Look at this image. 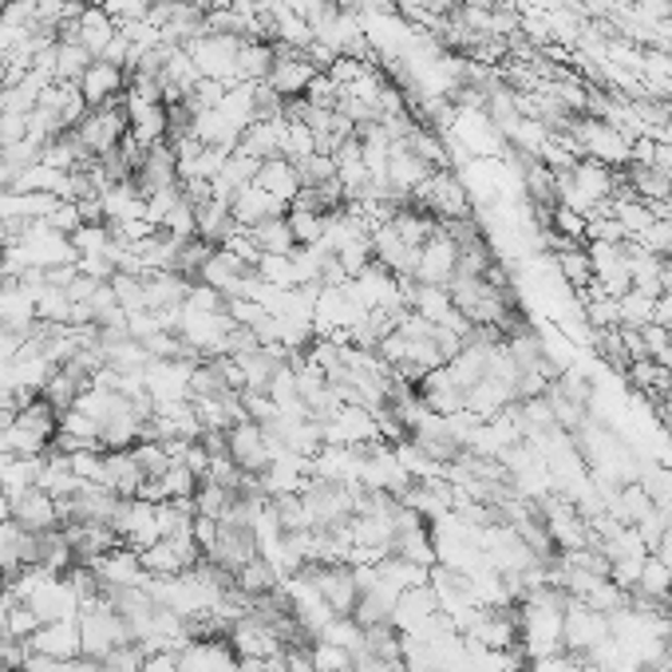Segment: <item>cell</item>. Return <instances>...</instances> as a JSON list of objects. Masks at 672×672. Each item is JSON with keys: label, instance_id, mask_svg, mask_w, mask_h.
<instances>
[{"label": "cell", "instance_id": "19", "mask_svg": "<svg viewBox=\"0 0 672 672\" xmlns=\"http://www.w3.org/2000/svg\"><path fill=\"white\" fill-rule=\"evenodd\" d=\"M143 483H146V475H143V467L134 463L131 447H127V451H104V486L107 491H115V495H123V498H139Z\"/></svg>", "mask_w": 672, "mask_h": 672}, {"label": "cell", "instance_id": "38", "mask_svg": "<svg viewBox=\"0 0 672 672\" xmlns=\"http://www.w3.org/2000/svg\"><path fill=\"white\" fill-rule=\"evenodd\" d=\"M44 222H48V226H52L56 234L72 238L75 229L83 226V214H80V207H75V202H60V198H56V207L48 210V217H44Z\"/></svg>", "mask_w": 672, "mask_h": 672}, {"label": "cell", "instance_id": "30", "mask_svg": "<svg viewBox=\"0 0 672 672\" xmlns=\"http://www.w3.org/2000/svg\"><path fill=\"white\" fill-rule=\"evenodd\" d=\"M234 495L238 491H229V486H217L210 483V479H202V486L194 491V510L207 518H222L229 510V503H234Z\"/></svg>", "mask_w": 672, "mask_h": 672}, {"label": "cell", "instance_id": "44", "mask_svg": "<svg viewBox=\"0 0 672 672\" xmlns=\"http://www.w3.org/2000/svg\"><path fill=\"white\" fill-rule=\"evenodd\" d=\"M4 87H9V60L0 56V92H4Z\"/></svg>", "mask_w": 672, "mask_h": 672}, {"label": "cell", "instance_id": "1", "mask_svg": "<svg viewBox=\"0 0 672 672\" xmlns=\"http://www.w3.org/2000/svg\"><path fill=\"white\" fill-rule=\"evenodd\" d=\"M75 621H80V652H83V657H95V661H104V657H111L115 649L134 645V637H131V629H127L123 613L115 610L104 593H99L95 601H87Z\"/></svg>", "mask_w": 672, "mask_h": 672}, {"label": "cell", "instance_id": "47", "mask_svg": "<svg viewBox=\"0 0 672 672\" xmlns=\"http://www.w3.org/2000/svg\"><path fill=\"white\" fill-rule=\"evenodd\" d=\"M241 4H249V9H266L269 0H241Z\"/></svg>", "mask_w": 672, "mask_h": 672}, {"label": "cell", "instance_id": "4", "mask_svg": "<svg viewBox=\"0 0 672 672\" xmlns=\"http://www.w3.org/2000/svg\"><path fill=\"white\" fill-rule=\"evenodd\" d=\"M610 637V613L593 610L586 601H566V625H562V641L569 652H578L581 661Z\"/></svg>", "mask_w": 672, "mask_h": 672}, {"label": "cell", "instance_id": "23", "mask_svg": "<svg viewBox=\"0 0 672 672\" xmlns=\"http://www.w3.org/2000/svg\"><path fill=\"white\" fill-rule=\"evenodd\" d=\"M273 56H278V44L269 40H246L238 52V68H234V80L238 83H261L273 72Z\"/></svg>", "mask_w": 672, "mask_h": 672}, {"label": "cell", "instance_id": "34", "mask_svg": "<svg viewBox=\"0 0 672 672\" xmlns=\"http://www.w3.org/2000/svg\"><path fill=\"white\" fill-rule=\"evenodd\" d=\"M332 258L341 261V269L349 273V278H356V273H364V269L373 266V238H352L349 246H341Z\"/></svg>", "mask_w": 672, "mask_h": 672}, {"label": "cell", "instance_id": "35", "mask_svg": "<svg viewBox=\"0 0 672 672\" xmlns=\"http://www.w3.org/2000/svg\"><path fill=\"white\" fill-rule=\"evenodd\" d=\"M313 669L317 672H356L352 669V652L332 641H313Z\"/></svg>", "mask_w": 672, "mask_h": 672}, {"label": "cell", "instance_id": "15", "mask_svg": "<svg viewBox=\"0 0 672 672\" xmlns=\"http://www.w3.org/2000/svg\"><path fill=\"white\" fill-rule=\"evenodd\" d=\"M12 518H16L24 530H32V534H48V530L60 527V503H56V495H48L40 486H32L21 498H12Z\"/></svg>", "mask_w": 672, "mask_h": 672}, {"label": "cell", "instance_id": "6", "mask_svg": "<svg viewBox=\"0 0 672 672\" xmlns=\"http://www.w3.org/2000/svg\"><path fill=\"white\" fill-rule=\"evenodd\" d=\"M127 111L123 104H111V107H92V111L83 115V123L75 127V134H80V143L92 151L95 158L107 155V151H115V146L127 139Z\"/></svg>", "mask_w": 672, "mask_h": 672}, {"label": "cell", "instance_id": "31", "mask_svg": "<svg viewBox=\"0 0 672 672\" xmlns=\"http://www.w3.org/2000/svg\"><path fill=\"white\" fill-rule=\"evenodd\" d=\"M637 246L645 249V254H652V258H672V217H664V214H657L652 217V226L645 229L641 238H633Z\"/></svg>", "mask_w": 672, "mask_h": 672}, {"label": "cell", "instance_id": "13", "mask_svg": "<svg viewBox=\"0 0 672 672\" xmlns=\"http://www.w3.org/2000/svg\"><path fill=\"white\" fill-rule=\"evenodd\" d=\"M456 266H459V241H451L439 229L432 241H424L420 249V266H415V278L420 285H447V281L456 278Z\"/></svg>", "mask_w": 672, "mask_h": 672}, {"label": "cell", "instance_id": "12", "mask_svg": "<svg viewBox=\"0 0 672 672\" xmlns=\"http://www.w3.org/2000/svg\"><path fill=\"white\" fill-rule=\"evenodd\" d=\"M131 182L139 187V194H155V190H166V187H182L178 182V158H175V146L170 143H155L146 146L143 163L139 170L131 175Z\"/></svg>", "mask_w": 672, "mask_h": 672}, {"label": "cell", "instance_id": "43", "mask_svg": "<svg viewBox=\"0 0 672 672\" xmlns=\"http://www.w3.org/2000/svg\"><path fill=\"white\" fill-rule=\"evenodd\" d=\"M4 518H12V503H9V495H4V486H0V522Z\"/></svg>", "mask_w": 672, "mask_h": 672}, {"label": "cell", "instance_id": "26", "mask_svg": "<svg viewBox=\"0 0 672 672\" xmlns=\"http://www.w3.org/2000/svg\"><path fill=\"white\" fill-rule=\"evenodd\" d=\"M258 278L273 290H297V266H293V254H261L258 258Z\"/></svg>", "mask_w": 672, "mask_h": 672}, {"label": "cell", "instance_id": "25", "mask_svg": "<svg viewBox=\"0 0 672 672\" xmlns=\"http://www.w3.org/2000/svg\"><path fill=\"white\" fill-rule=\"evenodd\" d=\"M249 238L258 246V254H293L297 241H293V229H290V217H269L261 226L249 229Z\"/></svg>", "mask_w": 672, "mask_h": 672}, {"label": "cell", "instance_id": "46", "mask_svg": "<svg viewBox=\"0 0 672 672\" xmlns=\"http://www.w3.org/2000/svg\"><path fill=\"white\" fill-rule=\"evenodd\" d=\"M63 4H72V9H87L92 0H63Z\"/></svg>", "mask_w": 672, "mask_h": 672}, {"label": "cell", "instance_id": "32", "mask_svg": "<svg viewBox=\"0 0 672 672\" xmlns=\"http://www.w3.org/2000/svg\"><path fill=\"white\" fill-rule=\"evenodd\" d=\"M131 456H134V463L143 467V475H146V479H163L166 467L175 463V459L166 456V447L155 444V439H139V444L131 447Z\"/></svg>", "mask_w": 672, "mask_h": 672}, {"label": "cell", "instance_id": "3", "mask_svg": "<svg viewBox=\"0 0 672 672\" xmlns=\"http://www.w3.org/2000/svg\"><path fill=\"white\" fill-rule=\"evenodd\" d=\"M313 581V590L321 593L337 617H352L356 601H361V586H356V569L349 562H332V566H305L300 569Z\"/></svg>", "mask_w": 672, "mask_h": 672}, {"label": "cell", "instance_id": "48", "mask_svg": "<svg viewBox=\"0 0 672 672\" xmlns=\"http://www.w3.org/2000/svg\"><path fill=\"white\" fill-rule=\"evenodd\" d=\"M669 530H672V510H669Z\"/></svg>", "mask_w": 672, "mask_h": 672}, {"label": "cell", "instance_id": "39", "mask_svg": "<svg viewBox=\"0 0 672 672\" xmlns=\"http://www.w3.org/2000/svg\"><path fill=\"white\" fill-rule=\"evenodd\" d=\"M187 309L190 313H222L226 309V297L217 290H210V285H202V281H194L187 293Z\"/></svg>", "mask_w": 672, "mask_h": 672}, {"label": "cell", "instance_id": "45", "mask_svg": "<svg viewBox=\"0 0 672 672\" xmlns=\"http://www.w3.org/2000/svg\"><path fill=\"white\" fill-rule=\"evenodd\" d=\"M4 254H9V238L0 234V266H4Z\"/></svg>", "mask_w": 672, "mask_h": 672}, {"label": "cell", "instance_id": "11", "mask_svg": "<svg viewBox=\"0 0 672 672\" xmlns=\"http://www.w3.org/2000/svg\"><path fill=\"white\" fill-rule=\"evenodd\" d=\"M182 672H238V652L229 649L226 637H202L178 649Z\"/></svg>", "mask_w": 672, "mask_h": 672}, {"label": "cell", "instance_id": "18", "mask_svg": "<svg viewBox=\"0 0 672 672\" xmlns=\"http://www.w3.org/2000/svg\"><path fill=\"white\" fill-rule=\"evenodd\" d=\"M285 210H290L285 202H278V198L266 194V190L254 187V182H249L246 190H238L234 202H229V214H234V222H238L241 229H254V226H261V222H269V217H281Z\"/></svg>", "mask_w": 672, "mask_h": 672}, {"label": "cell", "instance_id": "29", "mask_svg": "<svg viewBox=\"0 0 672 672\" xmlns=\"http://www.w3.org/2000/svg\"><path fill=\"white\" fill-rule=\"evenodd\" d=\"M285 217H290V229H293V241H297V246H317V241H321L325 214H317V210L290 207L285 210Z\"/></svg>", "mask_w": 672, "mask_h": 672}, {"label": "cell", "instance_id": "9", "mask_svg": "<svg viewBox=\"0 0 672 672\" xmlns=\"http://www.w3.org/2000/svg\"><path fill=\"white\" fill-rule=\"evenodd\" d=\"M317 68H313L309 60L300 52H290V48H278V56H273V72L266 75V83L273 87V92L290 104V99H305V92H309V83L317 80Z\"/></svg>", "mask_w": 672, "mask_h": 672}, {"label": "cell", "instance_id": "37", "mask_svg": "<svg viewBox=\"0 0 672 672\" xmlns=\"http://www.w3.org/2000/svg\"><path fill=\"white\" fill-rule=\"evenodd\" d=\"M527 672H586V661H581L578 652H550V657H534V661L527 664Z\"/></svg>", "mask_w": 672, "mask_h": 672}, {"label": "cell", "instance_id": "40", "mask_svg": "<svg viewBox=\"0 0 672 672\" xmlns=\"http://www.w3.org/2000/svg\"><path fill=\"white\" fill-rule=\"evenodd\" d=\"M28 139V115H9L0 111V151L24 143Z\"/></svg>", "mask_w": 672, "mask_h": 672}, {"label": "cell", "instance_id": "14", "mask_svg": "<svg viewBox=\"0 0 672 672\" xmlns=\"http://www.w3.org/2000/svg\"><path fill=\"white\" fill-rule=\"evenodd\" d=\"M92 569L99 574L104 590H131V586H143V581L151 578V574L143 569V558H139V550H131V546H115L111 554L95 558Z\"/></svg>", "mask_w": 672, "mask_h": 672}, {"label": "cell", "instance_id": "36", "mask_svg": "<svg viewBox=\"0 0 672 672\" xmlns=\"http://www.w3.org/2000/svg\"><path fill=\"white\" fill-rule=\"evenodd\" d=\"M305 99H309L313 107H321V111H337V107H341V99H344V87H341V83H332L329 75H317V80L309 83Z\"/></svg>", "mask_w": 672, "mask_h": 672}, {"label": "cell", "instance_id": "17", "mask_svg": "<svg viewBox=\"0 0 672 672\" xmlns=\"http://www.w3.org/2000/svg\"><path fill=\"white\" fill-rule=\"evenodd\" d=\"M285 134H290V119H285V115H281V119H254V123L241 131L238 151H246V155H254L258 163H266V158L285 155Z\"/></svg>", "mask_w": 672, "mask_h": 672}, {"label": "cell", "instance_id": "5", "mask_svg": "<svg viewBox=\"0 0 672 672\" xmlns=\"http://www.w3.org/2000/svg\"><path fill=\"white\" fill-rule=\"evenodd\" d=\"M111 527L123 546L143 554L146 546H155L158 538H163V530H158V503H151V498H123V507H119Z\"/></svg>", "mask_w": 672, "mask_h": 672}, {"label": "cell", "instance_id": "16", "mask_svg": "<svg viewBox=\"0 0 672 672\" xmlns=\"http://www.w3.org/2000/svg\"><path fill=\"white\" fill-rule=\"evenodd\" d=\"M28 652L52 657V661L80 657V621H48V625H40L28 637Z\"/></svg>", "mask_w": 672, "mask_h": 672}, {"label": "cell", "instance_id": "41", "mask_svg": "<svg viewBox=\"0 0 672 672\" xmlns=\"http://www.w3.org/2000/svg\"><path fill=\"white\" fill-rule=\"evenodd\" d=\"M285 9L297 12V16H305V21H313V16L325 9V0H285Z\"/></svg>", "mask_w": 672, "mask_h": 672}, {"label": "cell", "instance_id": "8", "mask_svg": "<svg viewBox=\"0 0 672 672\" xmlns=\"http://www.w3.org/2000/svg\"><path fill=\"white\" fill-rule=\"evenodd\" d=\"M226 451L229 459L246 471V475H261L269 463H273V451H269V435L261 424L246 420V424H234L226 432Z\"/></svg>", "mask_w": 672, "mask_h": 672}, {"label": "cell", "instance_id": "7", "mask_svg": "<svg viewBox=\"0 0 672 672\" xmlns=\"http://www.w3.org/2000/svg\"><path fill=\"white\" fill-rule=\"evenodd\" d=\"M258 554H261V546H258L254 527H246V522H217V542L207 558L214 562V566L229 569V574H238V569L246 566V562L258 558Z\"/></svg>", "mask_w": 672, "mask_h": 672}, {"label": "cell", "instance_id": "28", "mask_svg": "<svg viewBox=\"0 0 672 672\" xmlns=\"http://www.w3.org/2000/svg\"><path fill=\"white\" fill-rule=\"evenodd\" d=\"M92 56L83 52L80 44L56 40V83H80V75L87 72Z\"/></svg>", "mask_w": 672, "mask_h": 672}, {"label": "cell", "instance_id": "21", "mask_svg": "<svg viewBox=\"0 0 672 672\" xmlns=\"http://www.w3.org/2000/svg\"><path fill=\"white\" fill-rule=\"evenodd\" d=\"M625 187L633 198H641L645 207L649 202H669L672 198V182L657 163H629L625 166Z\"/></svg>", "mask_w": 672, "mask_h": 672}, {"label": "cell", "instance_id": "27", "mask_svg": "<svg viewBox=\"0 0 672 672\" xmlns=\"http://www.w3.org/2000/svg\"><path fill=\"white\" fill-rule=\"evenodd\" d=\"M633 593H645V598H657V601H672V569L664 566L661 558H645L641 566V578H637V590Z\"/></svg>", "mask_w": 672, "mask_h": 672}, {"label": "cell", "instance_id": "33", "mask_svg": "<svg viewBox=\"0 0 672 672\" xmlns=\"http://www.w3.org/2000/svg\"><path fill=\"white\" fill-rule=\"evenodd\" d=\"M297 175H300V187H321V182H329V178H337V158L332 155H321V151H313L309 158H300Z\"/></svg>", "mask_w": 672, "mask_h": 672}, {"label": "cell", "instance_id": "49", "mask_svg": "<svg viewBox=\"0 0 672 672\" xmlns=\"http://www.w3.org/2000/svg\"><path fill=\"white\" fill-rule=\"evenodd\" d=\"M198 4H202V0H198Z\"/></svg>", "mask_w": 672, "mask_h": 672}, {"label": "cell", "instance_id": "42", "mask_svg": "<svg viewBox=\"0 0 672 672\" xmlns=\"http://www.w3.org/2000/svg\"><path fill=\"white\" fill-rule=\"evenodd\" d=\"M652 558H661V562H664V566H669V569H672V530H669V534H664V538H661V546L652 550Z\"/></svg>", "mask_w": 672, "mask_h": 672}, {"label": "cell", "instance_id": "50", "mask_svg": "<svg viewBox=\"0 0 672 672\" xmlns=\"http://www.w3.org/2000/svg\"><path fill=\"white\" fill-rule=\"evenodd\" d=\"M669 16H672V12H669Z\"/></svg>", "mask_w": 672, "mask_h": 672}, {"label": "cell", "instance_id": "22", "mask_svg": "<svg viewBox=\"0 0 672 672\" xmlns=\"http://www.w3.org/2000/svg\"><path fill=\"white\" fill-rule=\"evenodd\" d=\"M194 222H198V238L210 241V246H222V241L238 229V222H234V214H229V202H217V198L198 202Z\"/></svg>", "mask_w": 672, "mask_h": 672}, {"label": "cell", "instance_id": "20", "mask_svg": "<svg viewBox=\"0 0 672 672\" xmlns=\"http://www.w3.org/2000/svg\"><path fill=\"white\" fill-rule=\"evenodd\" d=\"M254 187H261L266 194L278 198V202L293 207V198L300 194V175H297V166H293L290 158L278 155V158H266V163L258 166V178H254Z\"/></svg>", "mask_w": 672, "mask_h": 672}, {"label": "cell", "instance_id": "2", "mask_svg": "<svg viewBox=\"0 0 672 672\" xmlns=\"http://www.w3.org/2000/svg\"><path fill=\"white\" fill-rule=\"evenodd\" d=\"M238 36H217V32H202L187 44L190 60H194L198 75L202 80H222V83H238L234 80V68H238V52H241Z\"/></svg>", "mask_w": 672, "mask_h": 672}, {"label": "cell", "instance_id": "24", "mask_svg": "<svg viewBox=\"0 0 672 672\" xmlns=\"http://www.w3.org/2000/svg\"><path fill=\"white\" fill-rule=\"evenodd\" d=\"M217 115H222L234 131H246V127L254 123V83H229L226 99L217 104Z\"/></svg>", "mask_w": 672, "mask_h": 672}, {"label": "cell", "instance_id": "10", "mask_svg": "<svg viewBox=\"0 0 672 672\" xmlns=\"http://www.w3.org/2000/svg\"><path fill=\"white\" fill-rule=\"evenodd\" d=\"M80 92H83V99H87V107L123 104L127 72L123 68H115V63H107V60H92L87 63V72L80 75Z\"/></svg>", "mask_w": 672, "mask_h": 672}]
</instances>
